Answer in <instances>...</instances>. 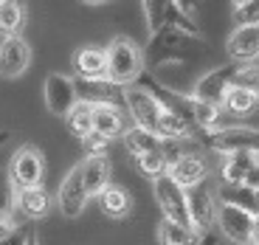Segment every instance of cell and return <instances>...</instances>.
I'll return each instance as SVG.
<instances>
[{
	"label": "cell",
	"instance_id": "1",
	"mask_svg": "<svg viewBox=\"0 0 259 245\" xmlns=\"http://www.w3.org/2000/svg\"><path fill=\"white\" fill-rule=\"evenodd\" d=\"M206 48V37H194L183 28H161L147 43V57L155 65H183Z\"/></svg>",
	"mask_w": 259,
	"mask_h": 245
},
{
	"label": "cell",
	"instance_id": "2",
	"mask_svg": "<svg viewBox=\"0 0 259 245\" xmlns=\"http://www.w3.org/2000/svg\"><path fill=\"white\" fill-rule=\"evenodd\" d=\"M104 51H107V79L110 82L121 88L138 85V79L144 76V48L136 39L118 34L104 46Z\"/></svg>",
	"mask_w": 259,
	"mask_h": 245
},
{
	"label": "cell",
	"instance_id": "3",
	"mask_svg": "<svg viewBox=\"0 0 259 245\" xmlns=\"http://www.w3.org/2000/svg\"><path fill=\"white\" fill-rule=\"evenodd\" d=\"M200 144L220 158H228V155L237 152H259V127H248V124L220 127L214 133L200 136Z\"/></svg>",
	"mask_w": 259,
	"mask_h": 245
},
{
	"label": "cell",
	"instance_id": "4",
	"mask_svg": "<svg viewBox=\"0 0 259 245\" xmlns=\"http://www.w3.org/2000/svg\"><path fill=\"white\" fill-rule=\"evenodd\" d=\"M141 12H144V23H147L149 37L158 34L161 28H183V31L203 37L200 26L194 23V17H186L178 6V0H141Z\"/></svg>",
	"mask_w": 259,
	"mask_h": 245
},
{
	"label": "cell",
	"instance_id": "5",
	"mask_svg": "<svg viewBox=\"0 0 259 245\" xmlns=\"http://www.w3.org/2000/svg\"><path fill=\"white\" fill-rule=\"evenodd\" d=\"M152 197H155L158 209H161L163 220L181 223V226L192 228V212H189V192L183 186H178L169 175H161L152 181ZM194 231V228H192Z\"/></svg>",
	"mask_w": 259,
	"mask_h": 245
},
{
	"label": "cell",
	"instance_id": "6",
	"mask_svg": "<svg viewBox=\"0 0 259 245\" xmlns=\"http://www.w3.org/2000/svg\"><path fill=\"white\" fill-rule=\"evenodd\" d=\"M9 178L17 189H34L46 181V155L34 144H23L14 149L9 161Z\"/></svg>",
	"mask_w": 259,
	"mask_h": 245
},
{
	"label": "cell",
	"instance_id": "7",
	"mask_svg": "<svg viewBox=\"0 0 259 245\" xmlns=\"http://www.w3.org/2000/svg\"><path fill=\"white\" fill-rule=\"evenodd\" d=\"M124 110H127V116L133 118V127L158 133L163 107L144 85H130V88H124Z\"/></svg>",
	"mask_w": 259,
	"mask_h": 245
},
{
	"label": "cell",
	"instance_id": "8",
	"mask_svg": "<svg viewBox=\"0 0 259 245\" xmlns=\"http://www.w3.org/2000/svg\"><path fill=\"white\" fill-rule=\"evenodd\" d=\"M42 99H46V107L51 116L57 118H65L76 107L79 96H76V79L68 76V73H59V71H51L42 82Z\"/></svg>",
	"mask_w": 259,
	"mask_h": 245
},
{
	"label": "cell",
	"instance_id": "9",
	"mask_svg": "<svg viewBox=\"0 0 259 245\" xmlns=\"http://www.w3.org/2000/svg\"><path fill=\"white\" fill-rule=\"evenodd\" d=\"M253 217L256 214L237 206H217V234L231 245H253Z\"/></svg>",
	"mask_w": 259,
	"mask_h": 245
},
{
	"label": "cell",
	"instance_id": "10",
	"mask_svg": "<svg viewBox=\"0 0 259 245\" xmlns=\"http://www.w3.org/2000/svg\"><path fill=\"white\" fill-rule=\"evenodd\" d=\"M189 192V212H192V228L197 237H206V234H214L217 231V194L200 183L194 189H186Z\"/></svg>",
	"mask_w": 259,
	"mask_h": 245
},
{
	"label": "cell",
	"instance_id": "11",
	"mask_svg": "<svg viewBox=\"0 0 259 245\" xmlns=\"http://www.w3.org/2000/svg\"><path fill=\"white\" fill-rule=\"evenodd\" d=\"M234 71H237V62H231V59L223 62V65H217V68H211V71H206L197 82H194L192 96L203 99V102H208V104H220L223 107L226 93L234 88Z\"/></svg>",
	"mask_w": 259,
	"mask_h": 245
},
{
	"label": "cell",
	"instance_id": "12",
	"mask_svg": "<svg viewBox=\"0 0 259 245\" xmlns=\"http://www.w3.org/2000/svg\"><path fill=\"white\" fill-rule=\"evenodd\" d=\"M88 203H91V194H88V189L82 186V172H79V164H76V167H71V169H68V175L59 181L57 209L62 212V217L76 220V217H82V214H84Z\"/></svg>",
	"mask_w": 259,
	"mask_h": 245
},
{
	"label": "cell",
	"instance_id": "13",
	"mask_svg": "<svg viewBox=\"0 0 259 245\" xmlns=\"http://www.w3.org/2000/svg\"><path fill=\"white\" fill-rule=\"evenodd\" d=\"M34 59V51L23 34L0 39V76L3 79H20L28 71Z\"/></svg>",
	"mask_w": 259,
	"mask_h": 245
},
{
	"label": "cell",
	"instance_id": "14",
	"mask_svg": "<svg viewBox=\"0 0 259 245\" xmlns=\"http://www.w3.org/2000/svg\"><path fill=\"white\" fill-rule=\"evenodd\" d=\"M76 96H79V102H88L91 107H99V104L124 107V88L110 82L107 76L104 79H76Z\"/></svg>",
	"mask_w": 259,
	"mask_h": 245
},
{
	"label": "cell",
	"instance_id": "15",
	"mask_svg": "<svg viewBox=\"0 0 259 245\" xmlns=\"http://www.w3.org/2000/svg\"><path fill=\"white\" fill-rule=\"evenodd\" d=\"M169 178L178 183V186L183 189H194V186H200V183L208 181V175H211V167H208V158L200 152H189L183 155L181 161H175L172 167H169Z\"/></svg>",
	"mask_w": 259,
	"mask_h": 245
},
{
	"label": "cell",
	"instance_id": "16",
	"mask_svg": "<svg viewBox=\"0 0 259 245\" xmlns=\"http://www.w3.org/2000/svg\"><path fill=\"white\" fill-rule=\"evenodd\" d=\"M231 62H259V26H237L226 39Z\"/></svg>",
	"mask_w": 259,
	"mask_h": 245
},
{
	"label": "cell",
	"instance_id": "17",
	"mask_svg": "<svg viewBox=\"0 0 259 245\" xmlns=\"http://www.w3.org/2000/svg\"><path fill=\"white\" fill-rule=\"evenodd\" d=\"M54 209V197L46 186H34V189H17L14 197V214H20L23 220H42L48 217Z\"/></svg>",
	"mask_w": 259,
	"mask_h": 245
},
{
	"label": "cell",
	"instance_id": "18",
	"mask_svg": "<svg viewBox=\"0 0 259 245\" xmlns=\"http://www.w3.org/2000/svg\"><path fill=\"white\" fill-rule=\"evenodd\" d=\"M71 68L76 79H104L107 76V51L102 46H82L73 51Z\"/></svg>",
	"mask_w": 259,
	"mask_h": 245
},
{
	"label": "cell",
	"instance_id": "19",
	"mask_svg": "<svg viewBox=\"0 0 259 245\" xmlns=\"http://www.w3.org/2000/svg\"><path fill=\"white\" fill-rule=\"evenodd\" d=\"M79 172H82V186L88 189L91 197H99L104 189L110 186V178H113V167H110V158H82L79 161Z\"/></svg>",
	"mask_w": 259,
	"mask_h": 245
},
{
	"label": "cell",
	"instance_id": "20",
	"mask_svg": "<svg viewBox=\"0 0 259 245\" xmlns=\"http://www.w3.org/2000/svg\"><path fill=\"white\" fill-rule=\"evenodd\" d=\"M124 107L116 104H99L93 107V133H99L102 138L113 141V138H121L127 133V124H124Z\"/></svg>",
	"mask_w": 259,
	"mask_h": 245
},
{
	"label": "cell",
	"instance_id": "21",
	"mask_svg": "<svg viewBox=\"0 0 259 245\" xmlns=\"http://www.w3.org/2000/svg\"><path fill=\"white\" fill-rule=\"evenodd\" d=\"M96 200H99L102 214L104 217H110V220H127L130 214H133V206H136V200H133L130 189L118 186V183H110V186L104 189Z\"/></svg>",
	"mask_w": 259,
	"mask_h": 245
},
{
	"label": "cell",
	"instance_id": "22",
	"mask_svg": "<svg viewBox=\"0 0 259 245\" xmlns=\"http://www.w3.org/2000/svg\"><path fill=\"white\" fill-rule=\"evenodd\" d=\"M256 164H259V152L228 155L220 164V183H226V186H242V183H245V175L251 172Z\"/></svg>",
	"mask_w": 259,
	"mask_h": 245
},
{
	"label": "cell",
	"instance_id": "23",
	"mask_svg": "<svg viewBox=\"0 0 259 245\" xmlns=\"http://www.w3.org/2000/svg\"><path fill=\"white\" fill-rule=\"evenodd\" d=\"M217 194V203L223 206H237V209H245L251 214H259V189H251V186H220L214 189Z\"/></svg>",
	"mask_w": 259,
	"mask_h": 245
},
{
	"label": "cell",
	"instance_id": "24",
	"mask_svg": "<svg viewBox=\"0 0 259 245\" xmlns=\"http://www.w3.org/2000/svg\"><path fill=\"white\" fill-rule=\"evenodd\" d=\"M189 104H192V121H194V127H197L200 136L214 133V130L223 127V113H226V110H223L220 104H208V102H203V99H194L192 93H189Z\"/></svg>",
	"mask_w": 259,
	"mask_h": 245
},
{
	"label": "cell",
	"instance_id": "25",
	"mask_svg": "<svg viewBox=\"0 0 259 245\" xmlns=\"http://www.w3.org/2000/svg\"><path fill=\"white\" fill-rule=\"evenodd\" d=\"M121 144L133 158H138V155H147V152H158L163 147V138L158 133H149V130H141V127H127V133L121 136Z\"/></svg>",
	"mask_w": 259,
	"mask_h": 245
},
{
	"label": "cell",
	"instance_id": "26",
	"mask_svg": "<svg viewBox=\"0 0 259 245\" xmlns=\"http://www.w3.org/2000/svg\"><path fill=\"white\" fill-rule=\"evenodd\" d=\"M26 26V3L23 0H0V39L17 37Z\"/></svg>",
	"mask_w": 259,
	"mask_h": 245
},
{
	"label": "cell",
	"instance_id": "27",
	"mask_svg": "<svg viewBox=\"0 0 259 245\" xmlns=\"http://www.w3.org/2000/svg\"><path fill=\"white\" fill-rule=\"evenodd\" d=\"M158 245H200V237L189 226L161 217V223H158Z\"/></svg>",
	"mask_w": 259,
	"mask_h": 245
},
{
	"label": "cell",
	"instance_id": "28",
	"mask_svg": "<svg viewBox=\"0 0 259 245\" xmlns=\"http://www.w3.org/2000/svg\"><path fill=\"white\" fill-rule=\"evenodd\" d=\"M65 127L73 138L84 141L88 136H93V107L88 102H76V107L65 116Z\"/></svg>",
	"mask_w": 259,
	"mask_h": 245
},
{
	"label": "cell",
	"instance_id": "29",
	"mask_svg": "<svg viewBox=\"0 0 259 245\" xmlns=\"http://www.w3.org/2000/svg\"><path fill=\"white\" fill-rule=\"evenodd\" d=\"M256 107H259V96L251 91H242V88H231L226 93V99H223V110L228 116H237V118L256 113Z\"/></svg>",
	"mask_w": 259,
	"mask_h": 245
},
{
	"label": "cell",
	"instance_id": "30",
	"mask_svg": "<svg viewBox=\"0 0 259 245\" xmlns=\"http://www.w3.org/2000/svg\"><path fill=\"white\" fill-rule=\"evenodd\" d=\"M136 161V169L144 175V178H149V181H155V178H161V175L169 172V161L166 155H163V147L158 149V152H147V155H138V158H133Z\"/></svg>",
	"mask_w": 259,
	"mask_h": 245
},
{
	"label": "cell",
	"instance_id": "31",
	"mask_svg": "<svg viewBox=\"0 0 259 245\" xmlns=\"http://www.w3.org/2000/svg\"><path fill=\"white\" fill-rule=\"evenodd\" d=\"M234 88H242V91H251L259 96V62H237V71H234Z\"/></svg>",
	"mask_w": 259,
	"mask_h": 245
},
{
	"label": "cell",
	"instance_id": "32",
	"mask_svg": "<svg viewBox=\"0 0 259 245\" xmlns=\"http://www.w3.org/2000/svg\"><path fill=\"white\" fill-rule=\"evenodd\" d=\"M14 197H17V186L9 178V167H0V212L14 214Z\"/></svg>",
	"mask_w": 259,
	"mask_h": 245
},
{
	"label": "cell",
	"instance_id": "33",
	"mask_svg": "<svg viewBox=\"0 0 259 245\" xmlns=\"http://www.w3.org/2000/svg\"><path fill=\"white\" fill-rule=\"evenodd\" d=\"M234 26H259V0H248L234 9Z\"/></svg>",
	"mask_w": 259,
	"mask_h": 245
},
{
	"label": "cell",
	"instance_id": "34",
	"mask_svg": "<svg viewBox=\"0 0 259 245\" xmlns=\"http://www.w3.org/2000/svg\"><path fill=\"white\" fill-rule=\"evenodd\" d=\"M110 144L107 138H102L99 133H93V136H88L82 141V149H84V158H104V155L110 152Z\"/></svg>",
	"mask_w": 259,
	"mask_h": 245
},
{
	"label": "cell",
	"instance_id": "35",
	"mask_svg": "<svg viewBox=\"0 0 259 245\" xmlns=\"http://www.w3.org/2000/svg\"><path fill=\"white\" fill-rule=\"evenodd\" d=\"M20 228V223H17V214H9V212H0V242L3 239H9L14 231Z\"/></svg>",
	"mask_w": 259,
	"mask_h": 245
},
{
	"label": "cell",
	"instance_id": "36",
	"mask_svg": "<svg viewBox=\"0 0 259 245\" xmlns=\"http://www.w3.org/2000/svg\"><path fill=\"white\" fill-rule=\"evenodd\" d=\"M178 6H181V12L186 14V17H194V14H197V6H200V0H178Z\"/></svg>",
	"mask_w": 259,
	"mask_h": 245
},
{
	"label": "cell",
	"instance_id": "37",
	"mask_svg": "<svg viewBox=\"0 0 259 245\" xmlns=\"http://www.w3.org/2000/svg\"><path fill=\"white\" fill-rule=\"evenodd\" d=\"M253 242L259 245V214L253 217Z\"/></svg>",
	"mask_w": 259,
	"mask_h": 245
},
{
	"label": "cell",
	"instance_id": "38",
	"mask_svg": "<svg viewBox=\"0 0 259 245\" xmlns=\"http://www.w3.org/2000/svg\"><path fill=\"white\" fill-rule=\"evenodd\" d=\"M79 3H84V6H104L107 0H79Z\"/></svg>",
	"mask_w": 259,
	"mask_h": 245
},
{
	"label": "cell",
	"instance_id": "39",
	"mask_svg": "<svg viewBox=\"0 0 259 245\" xmlns=\"http://www.w3.org/2000/svg\"><path fill=\"white\" fill-rule=\"evenodd\" d=\"M9 138H12V133H9V130H0V147H3V144H6Z\"/></svg>",
	"mask_w": 259,
	"mask_h": 245
},
{
	"label": "cell",
	"instance_id": "40",
	"mask_svg": "<svg viewBox=\"0 0 259 245\" xmlns=\"http://www.w3.org/2000/svg\"><path fill=\"white\" fill-rule=\"evenodd\" d=\"M26 245H39V237H37V234H31V237H28V242Z\"/></svg>",
	"mask_w": 259,
	"mask_h": 245
},
{
	"label": "cell",
	"instance_id": "41",
	"mask_svg": "<svg viewBox=\"0 0 259 245\" xmlns=\"http://www.w3.org/2000/svg\"><path fill=\"white\" fill-rule=\"evenodd\" d=\"M231 3H234V9H237V6H242V3H248V0H231Z\"/></svg>",
	"mask_w": 259,
	"mask_h": 245
},
{
	"label": "cell",
	"instance_id": "42",
	"mask_svg": "<svg viewBox=\"0 0 259 245\" xmlns=\"http://www.w3.org/2000/svg\"><path fill=\"white\" fill-rule=\"evenodd\" d=\"M253 245H256V242H253Z\"/></svg>",
	"mask_w": 259,
	"mask_h": 245
}]
</instances>
